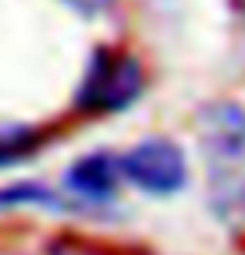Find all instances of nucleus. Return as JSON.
<instances>
[{
	"label": "nucleus",
	"mask_w": 245,
	"mask_h": 255,
	"mask_svg": "<svg viewBox=\"0 0 245 255\" xmlns=\"http://www.w3.org/2000/svg\"><path fill=\"white\" fill-rule=\"evenodd\" d=\"M198 138L215 215L245 225V111L232 101L208 104L198 118Z\"/></svg>",
	"instance_id": "nucleus-1"
},
{
	"label": "nucleus",
	"mask_w": 245,
	"mask_h": 255,
	"mask_svg": "<svg viewBox=\"0 0 245 255\" xmlns=\"http://www.w3.org/2000/svg\"><path fill=\"white\" fill-rule=\"evenodd\" d=\"M141 94V64L131 54L101 51L88 67V77L81 84L78 108L104 115V111H121Z\"/></svg>",
	"instance_id": "nucleus-2"
},
{
	"label": "nucleus",
	"mask_w": 245,
	"mask_h": 255,
	"mask_svg": "<svg viewBox=\"0 0 245 255\" xmlns=\"http://www.w3.org/2000/svg\"><path fill=\"white\" fill-rule=\"evenodd\" d=\"M121 175L144 191L168 195L185 181V158L171 141H141L121 158Z\"/></svg>",
	"instance_id": "nucleus-3"
},
{
	"label": "nucleus",
	"mask_w": 245,
	"mask_h": 255,
	"mask_svg": "<svg viewBox=\"0 0 245 255\" xmlns=\"http://www.w3.org/2000/svg\"><path fill=\"white\" fill-rule=\"evenodd\" d=\"M118 161L115 158H108V154H91L84 161L71 168V188L78 191V195H91V198H108L111 191H115V181H118Z\"/></svg>",
	"instance_id": "nucleus-4"
},
{
	"label": "nucleus",
	"mask_w": 245,
	"mask_h": 255,
	"mask_svg": "<svg viewBox=\"0 0 245 255\" xmlns=\"http://www.w3.org/2000/svg\"><path fill=\"white\" fill-rule=\"evenodd\" d=\"M37 134L30 128H13V125H0V165H10L17 158H24L27 151H34Z\"/></svg>",
	"instance_id": "nucleus-5"
},
{
	"label": "nucleus",
	"mask_w": 245,
	"mask_h": 255,
	"mask_svg": "<svg viewBox=\"0 0 245 255\" xmlns=\"http://www.w3.org/2000/svg\"><path fill=\"white\" fill-rule=\"evenodd\" d=\"M74 10H81V13H98V10H104L111 0H67Z\"/></svg>",
	"instance_id": "nucleus-6"
},
{
	"label": "nucleus",
	"mask_w": 245,
	"mask_h": 255,
	"mask_svg": "<svg viewBox=\"0 0 245 255\" xmlns=\"http://www.w3.org/2000/svg\"><path fill=\"white\" fill-rule=\"evenodd\" d=\"M242 13H245V0H242Z\"/></svg>",
	"instance_id": "nucleus-7"
}]
</instances>
